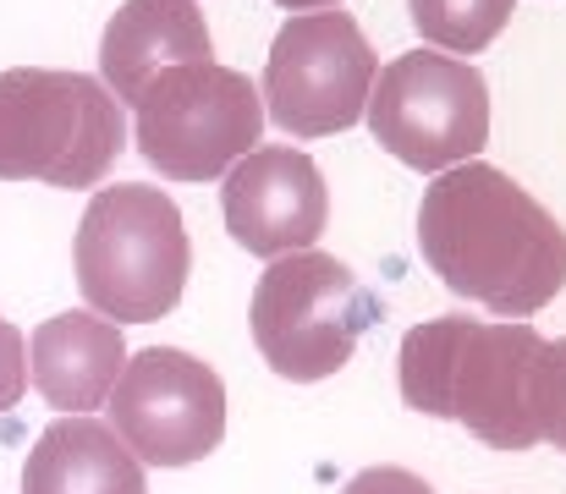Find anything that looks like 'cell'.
<instances>
[{
	"instance_id": "obj_12",
	"label": "cell",
	"mask_w": 566,
	"mask_h": 494,
	"mask_svg": "<svg viewBox=\"0 0 566 494\" xmlns=\"http://www.w3.org/2000/svg\"><path fill=\"white\" fill-rule=\"evenodd\" d=\"M122 368H127L122 325L99 314H55L28 335V379L61 418L105 407Z\"/></svg>"
},
{
	"instance_id": "obj_7",
	"label": "cell",
	"mask_w": 566,
	"mask_h": 494,
	"mask_svg": "<svg viewBox=\"0 0 566 494\" xmlns=\"http://www.w3.org/2000/svg\"><path fill=\"white\" fill-rule=\"evenodd\" d=\"M375 144L407 170L440 176L479 160L490 144V88L484 72L446 50H407L379 66L364 111Z\"/></svg>"
},
{
	"instance_id": "obj_1",
	"label": "cell",
	"mask_w": 566,
	"mask_h": 494,
	"mask_svg": "<svg viewBox=\"0 0 566 494\" xmlns=\"http://www.w3.org/2000/svg\"><path fill=\"white\" fill-rule=\"evenodd\" d=\"M423 264L495 319H528L566 286V225L506 170L451 165L418 203Z\"/></svg>"
},
{
	"instance_id": "obj_9",
	"label": "cell",
	"mask_w": 566,
	"mask_h": 494,
	"mask_svg": "<svg viewBox=\"0 0 566 494\" xmlns=\"http://www.w3.org/2000/svg\"><path fill=\"white\" fill-rule=\"evenodd\" d=\"M105 407L111 429L144 467H192L226 440V385L182 346L127 351Z\"/></svg>"
},
{
	"instance_id": "obj_17",
	"label": "cell",
	"mask_w": 566,
	"mask_h": 494,
	"mask_svg": "<svg viewBox=\"0 0 566 494\" xmlns=\"http://www.w3.org/2000/svg\"><path fill=\"white\" fill-rule=\"evenodd\" d=\"M342 494H434V490H429L418 473H407V467H369V473H358Z\"/></svg>"
},
{
	"instance_id": "obj_11",
	"label": "cell",
	"mask_w": 566,
	"mask_h": 494,
	"mask_svg": "<svg viewBox=\"0 0 566 494\" xmlns=\"http://www.w3.org/2000/svg\"><path fill=\"white\" fill-rule=\"evenodd\" d=\"M182 61H214L198 0H122L99 33V83L122 105H133L155 72Z\"/></svg>"
},
{
	"instance_id": "obj_14",
	"label": "cell",
	"mask_w": 566,
	"mask_h": 494,
	"mask_svg": "<svg viewBox=\"0 0 566 494\" xmlns=\"http://www.w3.org/2000/svg\"><path fill=\"white\" fill-rule=\"evenodd\" d=\"M407 11H412V28L423 33L429 50L479 55L501 39L517 0H407Z\"/></svg>"
},
{
	"instance_id": "obj_4",
	"label": "cell",
	"mask_w": 566,
	"mask_h": 494,
	"mask_svg": "<svg viewBox=\"0 0 566 494\" xmlns=\"http://www.w3.org/2000/svg\"><path fill=\"white\" fill-rule=\"evenodd\" d=\"M127 149L122 99L88 72H0V181L99 187Z\"/></svg>"
},
{
	"instance_id": "obj_15",
	"label": "cell",
	"mask_w": 566,
	"mask_h": 494,
	"mask_svg": "<svg viewBox=\"0 0 566 494\" xmlns=\"http://www.w3.org/2000/svg\"><path fill=\"white\" fill-rule=\"evenodd\" d=\"M534 407H539V434L556 451H566V335L562 340H545L539 379H534Z\"/></svg>"
},
{
	"instance_id": "obj_10",
	"label": "cell",
	"mask_w": 566,
	"mask_h": 494,
	"mask_svg": "<svg viewBox=\"0 0 566 494\" xmlns=\"http://www.w3.org/2000/svg\"><path fill=\"white\" fill-rule=\"evenodd\" d=\"M220 209H226V231L237 248H248L253 259H286V253H308L325 237L331 220V192L319 165L303 149H253L220 176Z\"/></svg>"
},
{
	"instance_id": "obj_18",
	"label": "cell",
	"mask_w": 566,
	"mask_h": 494,
	"mask_svg": "<svg viewBox=\"0 0 566 494\" xmlns=\"http://www.w3.org/2000/svg\"><path fill=\"white\" fill-rule=\"evenodd\" d=\"M275 6H286V11H331L342 0H275Z\"/></svg>"
},
{
	"instance_id": "obj_2",
	"label": "cell",
	"mask_w": 566,
	"mask_h": 494,
	"mask_svg": "<svg viewBox=\"0 0 566 494\" xmlns=\"http://www.w3.org/2000/svg\"><path fill=\"white\" fill-rule=\"evenodd\" d=\"M545 335L528 319H423L401 335V401L423 418H451L490 451H534Z\"/></svg>"
},
{
	"instance_id": "obj_3",
	"label": "cell",
	"mask_w": 566,
	"mask_h": 494,
	"mask_svg": "<svg viewBox=\"0 0 566 494\" xmlns=\"http://www.w3.org/2000/svg\"><path fill=\"white\" fill-rule=\"evenodd\" d=\"M83 303L111 325H155L182 303L192 270V242L182 209L160 187L116 181L99 187L83 209L72 242Z\"/></svg>"
},
{
	"instance_id": "obj_5",
	"label": "cell",
	"mask_w": 566,
	"mask_h": 494,
	"mask_svg": "<svg viewBox=\"0 0 566 494\" xmlns=\"http://www.w3.org/2000/svg\"><path fill=\"white\" fill-rule=\"evenodd\" d=\"M375 319L379 308L364 292V281L336 253L319 248L270 259L248 308L259 357L292 385L342 374Z\"/></svg>"
},
{
	"instance_id": "obj_6",
	"label": "cell",
	"mask_w": 566,
	"mask_h": 494,
	"mask_svg": "<svg viewBox=\"0 0 566 494\" xmlns=\"http://www.w3.org/2000/svg\"><path fill=\"white\" fill-rule=\"evenodd\" d=\"M264 99L259 88L220 66V61H182L144 83L133 99V138L138 155L166 181H214L242 155L259 149Z\"/></svg>"
},
{
	"instance_id": "obj_8",
	"label": "cell",
	"mask_w": 566,
	"mask_h": 494,
	"mask_svg": "<svg viewBox=\"0 0 566 494\" xmlns=\"http://www.w3.org/2000/svg\"><path fill=\"white\" fill-rule=\"evenodd\" d=\"M379 77L375 44L347 11H292L264 61V116L286 138H331L364 122Z\"/></svg>"
},
{
	"instance_id": "obj_16",
	"label": "cell",
	"mask_w": 566,
	"mask_h": 494,
	"mask_svg": "<svg viewBox=\"0 0 566 494\" xmlns=\"http://www.w3.org/2000/svg\"><path fill=\"white\" fill-rule=\"evenodd\" d=\"M28 390V340L22 329L0 319V412H11Z\"/></svg>"
},
{
	"instance_id": "obj_13",
	"label": "cell",
	"mask_w": 566,
	"mask_h": 494,
	"mask_svg": "<svg viewBox=\"0 0 566 494\" xmlns=\"http://www.w3.org/2000/svg\"><path fill=\"white\" fill-rule=\"evenodd\" d=\"M22 494H144V462L111 423L66 412L33 440L22 462Z\"/></svg>"
}]
</instances>
